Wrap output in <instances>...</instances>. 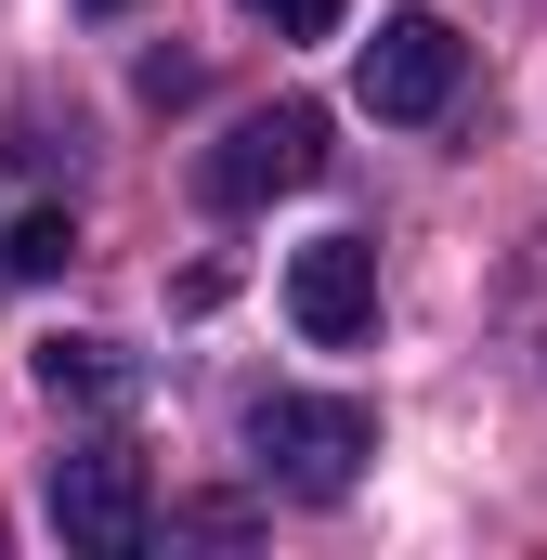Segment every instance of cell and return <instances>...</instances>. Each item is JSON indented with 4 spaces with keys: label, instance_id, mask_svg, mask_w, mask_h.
I'll list each match as a JSON object with an SVG mask.
<instances>
[{
    "label": "cell",
    "instance_id": "cell-1",
    "mask_svg": "<svg viewBox=\"0 0 547 560\" xmlns=\"http://www.w3.org/2000/svg\"><path fill=\"white\" fill-rule=\"evenodd\" d=\"M248 456H261V482L339 509V495L365 482V456H379V418L339 405V392H261V405H248Z\"/></svg>",
    "mask_w": 547,
    "mask_h": 560
},
{
    "label": "cell",
    "instance_id": "cell-2",
    "mask_svg": "<svg viewBox=\"0 0 547 560\" xmlns=\"http://www.w3.org/2000/svg\"><path fill=\"white\" fill-rule=\"evenodd\" d=\"M300 183H326V118L313 105H261V118H235V131L196 156V196L209 209H274Z\"/></svg>",
    "mask_w": 547,
    "mask_h": 560
},
{
    "label": "cell",
    "instance_id": "cell-3",
    "mask_svg": "<svg viewBox=\"0 0 547 560\" xmlns=\"http://www.w3.org/2000/svg\"><path fill=\"white\" fill-rule=\"evenodd\" d=\"M143 522H156V495H143L131 443H66V456H53V535L79 560H131Z\"/></svg>",
    "mask_w": 547,
    "mask_h": 560
},
{
    "label": "cell",
    "instance_id": "cell-4",
    "mask_svg": "<svg viewBox=\"0 0 547 560\" xmlns=\"http://www.w3.org/2000/svg\"><path fill=\"white\" fill-rule=\"evenodd\" d=\"M456 79H469V39L443 26V13H392L379 39H365V66H352V92H365V118H443L456 105Z\"/></svg>",
    "mask_w": 547,
    "mask_h": 560
},
{
    "label": "cell",
    "instance_id": "cell-5",
    "mask_svg": "<svg viewBox=\"0 0 547 560\" xmlns=\"http://www.w3.org/2000/svg\"><path fill=\"white\" fill-rule=\"evenodd\" d=\"M287 326H300L313 352H352V339L379 326V248H365V235L287 248Z\"/></svg>",
    "mask_w": 547,
    "mask_h": 560
},
{
    "label": "cell",
    "instance_id": "cell-6",
    "mask_svg": "<svg viewBox=\"0 0 547 560\" xmlns=\"http://www.w3.org/2000/svg\"><path fill=\"white\" fill-rule=\"evenodd\" d=\"M39 392L118 405V392H131V352H118V339H39Z\"/></svg>",
    "mask_w": 547,
    "mask_h": 560
},
{
    "label": "cell",
    "instance_id": "cell-7",
    "mask_svg": "<svg viewBox=\"0 0 547 560\" xmlns=\"http://www.w3.org/2000/svg\"><path fill=\"white\" fill-rule=\"evenodd\" d=\"M0 261H13V275H66V261H79V222H66V209H26Z\"/></svg>",
    "mask_w": 547,
    "mask_h": 560
},
{
    "label": "cell",
    "instance_id": "cell-8",
    "mask_svg": "<svg viewBox=\"0 0 547 560\" xmlns=\"http://www.w3.org/2000/svg\"><path fill=\"white\" fill-rule=\"evenodd\" d=\"M509 339L535 352V378H547V235L522 248V275H509Z\"/></svg>",
    "mask_w": 547,
    "mask_h": 560
},
{
    "label": "cell",
    "instance_id": "cell-9",
    "mask_svg": "<svg viewBox=\"0 0 547 560\" xmlns=\"http://www.w3.org/2000/svg\"><path fill=\"white\" fill-rule=\"evenodd\" d=\"M248 13H261V26H287V39H326V26H339V0H248Z\"/></svg>",
    "mask_w": 547,
    "mask_h": 560
},
{
    "label": "cell",
    "instance_id": "cell-10",
    "mask_svg": "<svg viewBox=\"0 0 547 560\" xmlns=\"http://www.w3.org/2000/svg\"><path fill=\"white\" fill-rule=\"evenodd\" d=\"M79 13H131V0H79Z\"/></svg>",
    "mask_w": 547,
    "mask_h": 560
}]
</instances>
